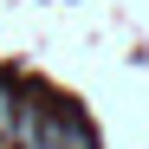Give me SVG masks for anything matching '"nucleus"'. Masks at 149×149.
<instances>
[{"instance_id":"nucleus-1","label":"nucleus","mask_w":149,"mask_h":149,"mask_svg":"<svg viewBox=\"0 0 149 149\" xmlns=\"http://www.w3.org/2000/svg\"><path fill=\"white\" fill-rule=\"evenodd\" d=\"M13 143L19 149H91V130L65 110H19Z\"/></svg>"}]
</instances>
